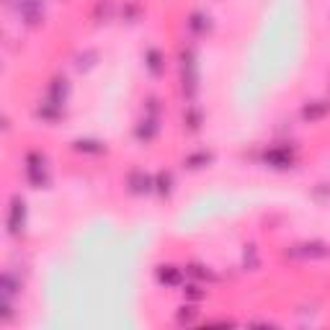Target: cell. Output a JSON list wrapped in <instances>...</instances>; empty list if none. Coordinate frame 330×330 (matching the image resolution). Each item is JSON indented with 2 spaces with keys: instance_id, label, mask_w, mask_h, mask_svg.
Segmentation results:
<instances>
[{
  "instance_id": "6da1fadb",
  "label": "cell",
  "mask_w": 330,
  "mask_h": 330,
  "mask_svg": "<svg viewBox=\"0 0 330 330\" xmlns=\"http://www.w3.org/2000/svg\"><path fill=\"white\" fill-rule=\"evenodd\" d=\"M21 222H24V204L16 199V202H13V209H11V219H8V225H11V232H13V235L18 232Z\"/></svg>"
},
{
  "instance_id": "7a4b0ae2",
  "label": "cell",
  "mask_w": 330,
  "mask_h": 330,
  "mask_svg": "<svg viewBox=\"0 0 330 330\" xmlns=\"http://www.w3.org/2000/svg\"><path fill=\"white\" fill-rule=\"evenodd\" d=\"M18 8H21V13H24V16H26L29 21H34V18L39 16V11H41L36 0H24V3H21Z\"/></svg>"
},
{
  "instance_id": "3957f363",
  "label": "cell",
  "mask_w": 330,
  "mask_h": 330,
  "mask_svg": "<svg viewBox=\"0 0 330 330\" xmlns=\"http://www.w3.org/2000/svg\"><path fill=\"white\" fill-rule=\"evenodd\" d=\"M160 281H165V284H178V281H181V274L175 271L173 266H168V269L160 271Z\"/></svg>"
}]
</instances>
